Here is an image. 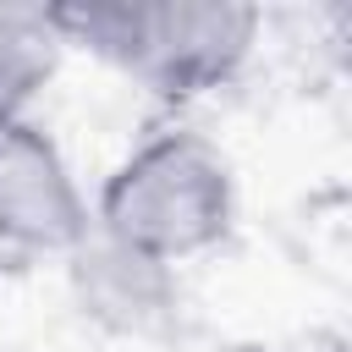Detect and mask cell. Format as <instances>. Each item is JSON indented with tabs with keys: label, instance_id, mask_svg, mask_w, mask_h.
<instances>
[{
	"label": "cell",
	"instance_id": "6da1fadb",
	"mask_svg": "<svg viewBox=\"0 0 352 352\" xmlns=\"http://www.w3.org/2000/svg\"><path fill=\"white\" fill-rule=\"evenodd\" d=\"M94 236L160 270L214 253L236 226V165L231 154L187 126L165 121L138 138L88 198Z\"/></svg>",
	"mask_w": 352,
	"mask_h": 352
},
{
	"label": "cell",
	"instance_id": "7a4b0ae2",
	"mask_svg": "<svg viewBox=\"0 0 352 352\" xmlns=\"http://www.w3.org/2000/svg\"><path fill=\"white\" fill-rule=\"evenodd\" d=\"M66 50H88L160 104H192L231 88L264 16L236 0H72L55 6Z\"/></svg>",
	"mask_w": 352,
	"mask_h": 352
},
{
	"label": "cell",
	"instance_id": "3957f363",
	"mask_svg": "<svg viewBox=\"0 0 352 352\" xmlns=\"http://www.w3.org/2000/svg\"><path fill=\"white\" fill-rule=\"evenodd\" d=\"M94 231L88 192L66 148L28 116L0 121V253L66 258Z\"/></svg>",
	"mask_w": 352,
	"mask_h": 352
},
{
	"label": "cell",
	"instance_id": "277c9868",
	"mask_svg": "<svg viewBox=\"0 0 352 352\" xmlns=\"http://www.w3.org/2000/svg\"><path fill=\"white\" fill-rule=\"evenodd\" d=\"M66 270H72V292L82 302V314H94L99 324L110 330H148L165 308H170V275L176 270H160L148 258H132L121 253L116 242L104 236H82L77 253H66Z\"/></svg>",
	"mask_w": 352,
	"mask_h": 352
},
{
	"label": "cell",
	"instance_id": "5b68a950",
	"mask_svg": "<svg viewBox=\"0 0 352 352\" xmlns=\"http://www.w3.org/2000/svg\"><path fill=\"white\" fill-rule=\"evenodd\" d=\"M66 60L55 6L0 0V121H28Z\"/></svg>",
	"mask_w": 352,
	"mask_h": 352
}]
</instances>
